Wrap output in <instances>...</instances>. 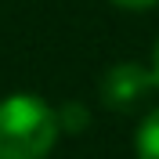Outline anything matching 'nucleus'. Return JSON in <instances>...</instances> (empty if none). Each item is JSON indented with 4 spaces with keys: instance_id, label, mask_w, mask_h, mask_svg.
I'll use <instances>...</instances> for the list:
<instances>
[{
    "instance_id": "nucleus-5",
    "label": "nucleus",
    "mask_w": 159,
    "mask_h": 159,
    "mask_svg": "<svg viewBox=\"0 0 159 159\" xmlns=\"http://www.w3.org/2000/svg\"><path fill=\"white\" fill-rule=\"evenodd\" d=\"M119 7H127V11H148V7H156L159 0H116Z\"/></svg>"
},
{
    "instance_id": "nucleus-3",
    "label": "nucleus",
    "mask_w": 159,
    "mask_h": 159,
    "mask_svg": "<svg viewBox=\"0 0 159 159\" xmlns=\"http://www.w3.org/2000/svg\"><path fill=\"white\" fill-rule=\"evenodd\" d=\"M134 152L138 159H159V109H152L141 119L138 134H134Z\"/></svg>"
},
{
    "instance_id": "nucleus-2",
    "label": "nucleus",
    "mask_w": 159,
    "mask_h": 159,
    "mask_svg": "<svg viewBox=\"0 0 159 159\" xmlns=\"http://www.w3.org/2000/svg\"><path fill=\"white\" fill-rule=\"evenodd\" d=\"M156 87V72L138 65V61H119L105 72L101 80V98L109 109H130L134 101L148 98V90Z\"/></svg>"
},
{
    "instance_id": "nucleus-1",
    "label": "nucleus",
    "mask_w": 159,
    "mask_h": 159,
    "mask_svg": "<svg viewBox=\"0 0 159 159\" xmlns=\"http://www.w3.org/2000/svg\"><path fill=\"white\" fill-rule=\"evenodd\" d=\"M61 134L58 112L36 94L0 101V159H47Z\"/></svg>"
},
{
    "instance_id": "nucleus-6",
    "label": "nucleus",
    "mask_w": 159,
    "mask_h": 159,
    "mask_svg": "<svg viewBox=\"0 0 159 159\" xmlns=\"http://www.w3.org/2000/svg\"><path fill=\"white\" fill-rule=\"evenodd\" d=\"M152 72H156V87H159V40H156V54H152Z\"/></svg>"
},
{
    "instance_id": "nucleus-4",
    "label": "nucleus",
    "mask_w": 159,
    "mask_h": 159,
    "mask_svg": "<svg viewBox=\"0 0 159 159\" xmlns=\"http://www.w3.org/2000/svg\"><path fill=\"white\" fill-rule=\"evenodd\" d=\"M58 123L65 130H83L90 123V116H87V109H80V105H65V109H58Z\"/></svg>"
}]
</instances>
